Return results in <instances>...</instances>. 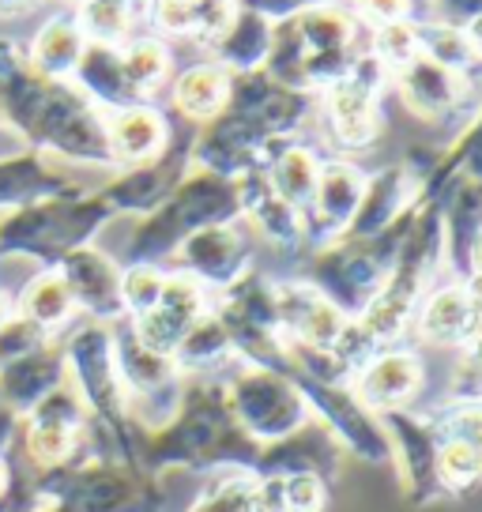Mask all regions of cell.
Here are the masks:
<instances>
[{"mask_svg": "<svg viewBox=\"0 0 482 512\" xmlns=\"http://www.w3.org/2000/svg\"><path fill=\"white\" fill-rule=\"evenodd\" d=\"M230 415L241 426L245 437H253L260 448H272L287 441L309 422V403L306 392L287 369H264L249 366L241 369L234 381L223 388Z\"/></svg>", "mask_w": 482, "mask_h": 512, "instance_id": "6da1fadb", "label": "cell"}, {"mask_svg": "<svg viewBox=\"0 0 482 512\" xmlns=\"http://www.w3.org/2000/svg\"><path fill=\"white\" fill-rule=\"evenodd\" d=\"M381 426L388 433V460L400 471V486L403 497L426 509L445 497V486H441V475H437V433L434 422L426 415H415V411H385Z\"/></svg>", "mask_w": 482, "mask_h": 512, "instance_id": "7a4b0ae2", "label": "cell"}, {"mask_svg": "<svg viewBox=\"0 0 482 512\" xmlns=\"http://www.w3.org/2000/svg\"><path fill=\"white\" fill-rule=\"evenodd\" d=\"M306 392L309 411L321 415V426L339 448H347L351 456L366 464H388V433L381 418L373 415L366 403L354 396L351 384H309L298 381Z\"/></svg>", "mask_w": 482, "mask_h": 512, "instance_id": "3957f363", "label": "cell"}, {"mask_svg": "<svg viewBox=\"0 0 482 512\" xmlns=\"http://www.w3.org/2000/svg\"><path fill=\"white\" fill-rule=\"evenodd\" d=\"M381 64L354 61L347 76L324 87V113H328V132L336 136L343 147H370L381 128V113H377V91H381V76L373 72Z\"/></svg>", "mask_w": 482, "mask_h": 512, "instance_id": "277c9868", "label": "cell"}, {"mask_svg": "<svg viewBox=\"0 0 482 512\" xmlns=\"http://www.w3.org/2000/svg\"><path fill=\"white\" fill-rule=\"evenodd\" d=\"M422 381H426V366H422V358L415 351L385 347L354 373L351 388L373 415H385V411H403L407 403L415 400Z\"/></svg>", "mask_w": 482, "mask_h": 512, "instance_id": "5b68a950", "label": "cell"}, {"mask_svg": "<svg viewBox=\"0 0 482 512\" xmlns=\"http://www.w3.org/2000/svg\"><path fill=\"white\" fill-rule=\"evenodd\" d=\"M418 200V181L411 177L407 166H388L381 174L366 177V192L362 204L354 211V223L347 230V238L373 241L385 238L392 226H400L411 215V204Z\"/></svg>", "mask_w": 482, "mask_h": 512, "instance_id": "8992f818", "label": "cell"}, {"mask_svg": "<svg viewBox=\"0 0 482 512\" xmlns=\"http://www.w3.org/2000/svg\"><path fill=\"white\" fill-rule=\"evenodd\" d=\"M396 87H400V98L407 102V110H415L418 117H445V113L460 110V102L471 91V80L467 76H456L449 68H441L437 61L422 57L418 53L415 61L396 72Z\"/></svg>", "mask_w": 482, "mask_h": 512, "instance_id": "52a82bcc", "label": "cell"}, {"mask_svg": "<svg viewBox=\"0 0 482 512\" xmlns=\"http://www.w3.org/2000/svg\"><path fill=\"white\" fill-rule=\"evenodd\" d=\"M238 204H241V211L249 215V223L257 226L272 245L290 249V245H298V241L306 238V211L290 208L287 200L272 189V181H268L264 170L241 174Z\"/></svg>", "mask_w": 482, "mask_h": 512, "instance_id": "ba28073f", "label": "cell"}, {"mask_svg": "<svg viewBox=\"0 0 482 512\" xmlns=\"http://www.w3.org/2000/svg\"><path fill=\"white\" fill-rule=\"evenodd\" d=\"M185 260L193 268L189 275L200 279L204 287L208 283L230 287L234 279H241V268H245V241L230 223L200 226L185 241Z\"/></svg>", "mask_w": 482, "mask_h": 512, "instance_id": "9c48e42d", "label": "cell"}, {"mask_svg": "<svg viewBox=\"0 0 482 512\" xmlns=\"http://www.w3.org/2000/svg\"><path fill=\"white\" fill-rule=\"evenodd\" d=\"M482 328V317L471 309L464 283H445L426 294L418 309V336L434 347H464Z\"/></svg>", "mask_w": 482, "mask_h": 512, "instance_id": "30bf717a", "label": "cell"}, {"mask_svg": "<svg viewBox=\"0 0 482 512\" xmlns=\"http://www.w3.org/2000/svg\"><path fill=\"white\" fill-rule=\"evenodd\" d=\"M362 192H366V174L354 162L328 159L321 162V177H317L309 208L328 234H347L354 223V211L362 204Z\"/></svg>", "mask_w": 482, "mask_h": 512, "instance_id": "8fae6325", "label": "cell"}, {"mask_svg": "<svg viewBox=\"0 0 482 512\" xmlns=\"http://www.w3.org/2000/svg\"><path fill=\"white\" fill-rule=\"evenodd\" d=\"M441 226H445V260L456 272L467 275V249L471 241L482 234V185L460 177V185L452 189L449 208L441 211Z\"/></svg>", "mask_w": 482, "mask_h": 512, "instance_id": "7c38bea8", "label": "cell"}, {"mask_svg": "<svg viewBox=\"0 0 482 512\" xmlns=\"http://www.w3.org/2000/svg\"><path fill=\"white\" fill-rule=\"evenodd\" d=\"M174 106L193 121H211L230 106V72L223 64H193L174 83Z\"/></svg>", "mask_w": 482, "mask_h": 512, "instance_id": "4fadbf2b", "label": "cell"}, {"mask_svg": "<svg viewBox=\"0 0 482 512\" xmlns=\"http://www.w3.org/2000/svg\"><path fill=\"white\" fill-rule=\"evenodd\" d=\"M272 189L287 200L290 208L306 211L309 200H313V189H317V177H321V159L317 151L306 144H287L272 155V166L264 170Z\"/></svg>", "mask_w": 482, "mask_h": 512, "instance_id": "5bb4252c", "label": "cell"}, {"mask_svg": "<svg viewBox=\"0 0 482 512\" xmlns=\"http://www.w3.org/2000/svg\"><path fill=\"white\" fill-rule=\"evenodd\" d=\"M166 144V121L147 106H125L121 113H113L110 121V147L117 151V159L125 162H144L151 155H159Z\"/></svg>", "mask_w": 482, "mask_h": 512, "instance_id": "9a60e30c", "label": "cell"}, {"mask_svg": "<svg viewBox=\"0 0 482 512\" xmlns=\"http://www.w3.org/2000/svg\"><path fill=\"white\" fill-rule=\"evenodd\" d=\"M268 49H272V23L260 16V12H253V8L234 12L230 27L219 34V53L238 72H257V68H264Z\"/></svg>", "mask_w": 482, "mask_h": 512, "instance_id": "2e32d148", "label": "cell"}, {"mask_svg": "<svg viewBox=\"0 0 482 512\" xmlns=\"http://www.w3.org/2000/svg\"><path fill=\"white\" fill-rule=\"evenodd\" d=\"M189 512H264L257 471H226L193 501Z\"/></svg>", "mask_w": 482, "mask_h": 512, "instance_id": "e0dca14e", "label": "cell"}, {"mask_svg": "<svg viewBox=\"0 0 482 512\" xmlns=\"http://www.w3.org/2000/svg\"><path fill=\"white\" fill-rule=\"evenodd\" d=\"M418 46H422V57H430L441 68H449L456 76H467V80H471V68L482 64L475 57V49L467 46L464 31L452 27V23H426V27H418Z\"/></svg>", "mask_w": 482, "mask_h": 512, "instance_id": "ac0fdd59", "label": "cell"}, {"mask_svg": "<svg viewBox=\"0 0 482 512\" xmlns=\"http://www.w3.org/2000/svg\"><path fill=\"white\" fill-rule=\"evenodd\" d=\"M230 351H234V347H230V336H226L223 320L204 313V317L185 332V339H181V347L174 351V358L193 369H204V366H215V362L226 358Z\"/></svg>", "mask_w": 482, "mask_h": 512, "instance_id": "d6986e66", "label": "cell"}, {"mask_svg": "<svg viewBox=\"0 0 482 512\" xmlns=\"http://www.w3.org/2000/svg\"><path fill=\"white\" fill-rule=\"evenodd\" d=\"M72 302H76V294L68 287V279L61 275H42V279H34L27 294H23V313L34 320V324H42V328H53V324H61V320L72 313Z\"/></svg>", "mask_w": 482, "mask_h": 512, "instance_id": "ffe728a7", "label": "cell"}, {"mask_svg": "<svg viewBox=\"0 0 482 512\" xmlns=\"http://www.w3.org/2000/svg\"><path fill=\"white\" fill-rule=\"evenodd\" d=\"M422 46H418V23L411 19H396V23H377L373 31V61L388 68V72H400L415 61Z\"/></svg>", "mask_w": 482, "mask_h": 512, "instance_id": "44dd1931", "label": "cell"}, {"mask_svg": "<svg viewBox=\"0 0 482 512\" xmlns=\"http://www.w3.org/2000/svg\"><path fill=\"white\" fill-rule=\"evenodd\" d=\"M34 57H38V64H42L46 72H68V68H76L83 57L80 27H76V23H65V19L49 23L46 31L38 34Z\"/></svg>", "mask_w": 482, "mask_h": 512, "instance_id": "7402d4cb", "label": "cell"}, {"mask_svg": "<svg viewBox=\"0 0 482 512\" xmlns=\"http://www.w3.org/2000/svg\"><path fill=\"white\" fill-rule=\"evenodd\" d=\"M437 437L464 441L482 456V400H449L437 415H430Z\"/></svg>", "mask_w": 482, "mask_h": 512, "instance_id": "603a6c76", "label": "cell"}, {"mask_svg": "<svg viewBox=\"0 0 482 512\" xmlns=\"http://www.w3.org/2000/svg\"><path fill=\"white\" fill-rule=\"evenodd\" d=\"M166 72H170V57H166V49H162L159 42H151V38L132 42L129 53L121 57V76H125V83L136 87V91L159 87Z\"/></svg>", "mask_w": 482, "mask_h": 512, "instance_id": "cb8c5ba5", "label": "cell"}, {"mask_svg": "<svg viewBox=\"0 0 482 512\" xmlns=\"http://www.w3.org/2000/svg\"><path fill=\"white\" fill-rule=\"evenodd\" d=\"M162 283H166V275L155 264H136V268L121 275V305L132 309L136 317H144V313H151L159 305Z\"/></svg>", "mask_w": 482, "mask_h": 512, "instance_id": "d4e9b609", "label": "cell"}, {"mask_svg": "<svg viewBox=\"0 0 482 512\" xmlns=\"http://www.w3.org/2000/svg\"><path fill=\"white\" fill-rule=\"evenodd\" d=\"M27 448H31V456L38 464H57V460H65L68 448H72V426H68L65 418H38L27 433Z\"/></svg>", "mask_w": 482, "mask_h": 512, "instance_id": "484cf974", "label": "cell"}, {"mask_svg": "<svg viewBox=\"0 0 482 512\" xmlns=\"http://www.w3.org/2000/svg\"><path fill=\"white\" fill-rule=\"evenodd\" d=\"M328 509V482L309 471L283 475V512H324Z\"/></svg>", "mask_w": 482, "mask_h": 512, "instance_id": "4316f807", "label": "cell"}, {"mask_svg": "<svg viewBox=\"0 0 482 512\" xmlns=\"http://www.w3.org/2000/svg\"><path fill=\"white\" fill-rule=\"evenodd\" d=\"M449 400H482V328L460 347V366Z\"/></svg>", "mask_w": 482, "mask_h": 512, "instance_id": "83f0119b", "label": "cell"}, {"mask_svg": "<svg viewBox=\"0 0 482 512\" xmlns=\"http://www.w3.org/2000/svg\"><path fill=\"white\" fill-rule=\"evenodd\" d=\"M460 174L467 177V181H479L482 185V117L471 125V132L464 136V144H460Z\"/></svg>", "mask_w": 482, "mask_h": 512, "instance_id": "f1b7e54d", "label": "cell"}, {"mask_svg": "<svg viewBox=\"0 0 482 512\" xmlns=\"http://www.w3.org/2000/svg\"><path fill=\"white\" fill-rule=\"evenodd\" d=\"M362 12L373 23H396V19H407L411 0H362Z\"/></svg>", "mask_w": 482, "mask_h": 512, "instance_id": "f546056e", "label": "cell"}, {"mask_svg": "<svg viewBox=\"0 0 482 512\" xmlns=\"http://www.w3.org/2000/svg\"><path fill=\"white\" fill-rule=\"evenodd\" d=\"M464 294H467V302H471V309L482 317V272L464 275Z\"/></svg>", "mask_w": 482, "mask_h": 512, "instance_id": "4dcf8cb0", "label": "cell"}, {"mask_svg": "<svg viewBox=\"0 0 482 512\" xmlns=\"http://www.w3.org/2000/svg\"><path fill=\"white\" fill-rule=\"evenodd\" d=\"M464 38H467V46L475 49V57H479V61H482V12H475V16L467 19Z\"/></svg>", "mask_w": 482, "mask_h": 512, "instance_id": "1f68e13d", "label": "cell"}, {"mask_svg": "<svg viewBox=\"0 0 482 512\" xmlns=\"http://www.w3.org/2000/svg\"><path fill=\"white\" fill-rule=\"evenodd\" d=\"M467 272H482V234L467 249Z\"/></svg>", "mask_w": 482, "mask_h": 512, "instance_id": "d6a6232c", "label": "cell"}, {"mask_svg": "<svg viewBox=\"0 0 482 512\" xmlns=\"http://www.w3.org/2000/svg\"><path fill=\"white\" fill-rule=\"evenodd\" d=\"M4 482H8V471H4V464H0V490H4Z\"/></svg>", "mask_w": 482, "mask_h": 512, "instance_id": "836d02e7", "label": "cell"}, {"mask_svg": "<svg viewBox=\"0 0 482 512\" xmlns=\"http://www.w3.org/2000/svg\"><path fill=\"white\" fill-rule=\"evenodd\" d=\"M162 4H193V0H162Z\"/></svg>", "mask_w": 482, "mask_h": 512, "instance_id": "e575fe53", "label": "cell"}, {"mask_svg": "<svg viewBox=\"0 0 482 512\" xmlns=\"http://www.w3.org/2000/svg\"><path fill=\"white\" fill-rule=\"evenodd\" d=\"M4 309H8V305H4V298H0V320H4Z\"/></svg>", "mask_w": 482, "mask_h": 512, "instance_id": "d590c367", "label": "cell"}]
</instances>
